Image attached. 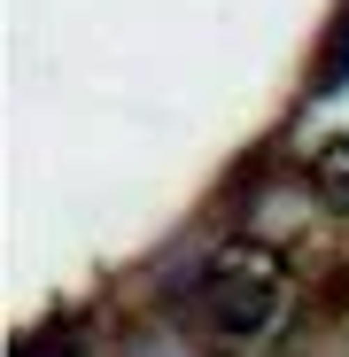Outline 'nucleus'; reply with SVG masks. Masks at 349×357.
Listing matches in <instances>:
<instances>
[{
	"label": "nucleus",
	"instance_id": "1",
	"mask_svg": "<svg viewBox=\"0 0 349 357\" xmlns=\"http://www.w3.org/2000/svg\"><path fill=\"white\" fill-rule=\"evenodd\" d=\"M341 78H349V16H341V31L326 47V63H318V86H341Z\"/></svg>",
	"mask_w": 349,
	"mask_h": 357
}]
</instances>
